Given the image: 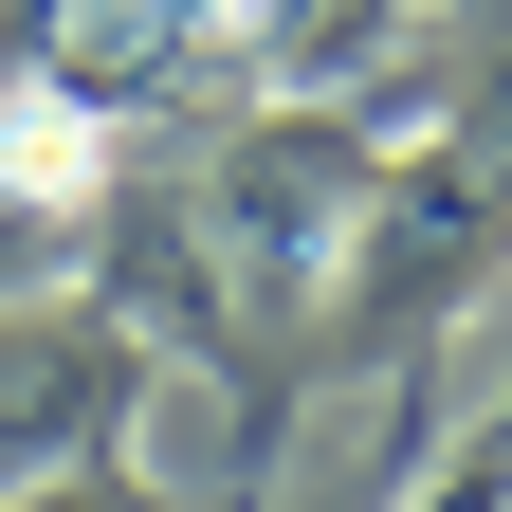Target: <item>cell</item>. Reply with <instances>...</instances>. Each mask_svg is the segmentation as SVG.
I'll return each mask as SVG.
<instances>
[{"label":"cell","instance_id":"obj_5","mask_svg":"<svg viewBox=\"0 0 512 512\" xmlns=\"http://www.w3.org/2000/svg\"><path fill=\"white\" fill-rule=\"evenodd\" d=\"M202 55H220V0H0V74L55 92V110H92V128L183 110Z\"/></svg>","mask_w":512,"mask_h":512},{"label":"cell","instance_id":"obj_4","mask_svg":"<svg viewBox=\"0 0 512 512\" xmlns=\"http://www.w3.org/2000/svg\"><path fill=\"white\" fill-rule=\"evenodd\" d=\"M74 275H92V311L147 366H238V275H220L183 183H92L74 202Z\"/></svg>","mask_w":512,"mask_h":512},{"label":"cell","instance_id":"obj_6","mask_svg":"<svg viewBox=\"0 0 512 512\" xmlns=\"http://www.w3.org/2000/svg\"><path fill=\"white\" fill-rule=\"evenodd\" d=\"M476 0H238V55L275 110H384L403 128V74L458 37Z\"/></svg>","mask_w":512,"mask_h":512},{"label":"cell","instance_id":"obj_8","mask_svg":"<svg viewBox=\"0 0 512 512\" xmlns=\"http://www.w3.org/2000/svg\"><path fill=\"white\" fill-rule=\"evenodd\" d=\"M0 512H165V476L147 458H55V476H19Z\"/></svg>","mask_w":512,"mask_h":512},{"label":"cell","instance_id":"obj_3","mask_svg":"<svg viewBox=\"0 0 512 512\" xmlns=\"http://www.w3.org/2000/svg\"><path fill=\"white\" fill-rule=\"evenodd\" d=\"M147 384H165V366L128 348L92 293H0V494L55 476V458H128Z\"/></svg>","mask_w":512,"mask_h":512},{"label":"cell","instance_id":"obj_2","mask_svg":"<svg viewBox=\"0 0 512 512\" xmlns=\"http://www.w3.org/2000/svg\"><path fill=\"white\" fill-rule=\"evenodd\" d=\"M494 256H512V183L476 147H403L366 183L330 293H311V348H330V366H421V330H458Z\"/></svg>","mask_w":512,"mask_h":512},{"label":"cell","instance_id":"obj_1","mask_svg":"<svg viewBox=\"0 0 512 512\" xmlns=\"http://www.w3.org/2000/svg\"><path fill=\"white\" fill-rule=\"evenodd\" d=\"M403 147H421V128H384V110H275V92H256V128L183 183L202 238H220V275H238V330H256V311H293V330H311V293H330L366 183L403 165Z\"/></svg>","mask_w":512,"mask_h":512},{"label":"cell","instance_id":"obj_9","mask_svg":"<svg viewBox=\"0 0 512 512\" xmlns=\"http://www.w3.org/2000/svg\"><path fill=\"white\" fill-rule=\"evenodd\" d=\"M403 476H421V458H403V439H366V458H348V476H311L293 512H403Z\"/></svg>","mask_w":512,"mask_h":512},{"label":"cell","instance_id":"obj_7","mask_svg":"<svg viewBox=\"0 0 512 512\" xmlns=\"http://www.w3.org/2000/svg\"><path fill=\"white\" fill-rule=\"evenodd\" d=\"M403 512H512V384H494V403H476V421L403 476Z\"/></svg>","mask_w":512,"mask_h":512}]
</instances>
